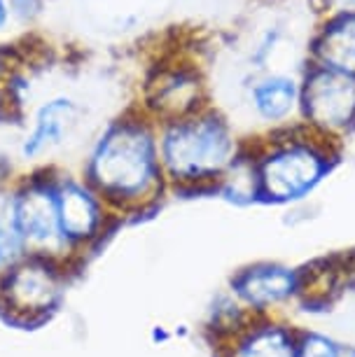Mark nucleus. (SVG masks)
<instances>
[{
  "label": "nucleus",
  "instance_id": "obj_9",
  "mask_svg": "<svg viewBox=\"0 0 355 357\" xmlns=\"http://www.w3.org/2000/svg\"><path fill=\"white\" fill-rule=\"evenodd\" d=\"M299 79V124L341 145L355 131V77L306 61Z\"/></svg>",
  "mask_w": 355,
  "mask_h": 357
},
{
  "label": "nucleus",
  "instance_id": "obj_10",
  "mask_svg": "<svg viewBox=\"0 0 355 357\" xmlns=\"http://www.w3.org/2000/svg\"><path fill=\"white\" fill-rule=\"evenodd\" d=\"M301 79L292 73H250L243 82V105L262 133L299 124Z\"/></svg>",
  "mask_w": 355,
  "mask_h": 357
},
{
  "label": "nucleus",
  "instance_id": "obj_2",
  "mask_svg": "<svg viewBox=\"0 0 355 357\" xmlns=\"http://www.w3.org/2000/svg\"><path fill=\"white\" fill-rule=\"evenodd\" d=\"M248 138L216 100L201 110L157 124L159 159L171 192L206 194L243 154Z\"/></svg>",
  "mask_w": 355,
  "mask_h": 357
},
{
  "label": "nucleus",
  "instance_id": "obj_12",
  "mask_svg": "<svg viewBox=\"0 0 355 357\" xmlns=\"http://www.w3.org/2000/svg\"><path fill=\"white\" fill-rule=\"evenodd\" d=\"M299 289L301 271L283 264H271V261L246 266L232 278V292L239 304L255 313L283 304L290 296L299 294Z\"/></svg>",
  "mask_w": 355,
  "mask_h": 357
},
{
  "label": "nucleus",
  "instance_id": "obj_11",
  "mask_svg": "<svg viewBox=\"0 0 355 357\" xmlns=\"http://www.w3.org/2000/svg\"><path fill=\"white\" fill-rule=\"evenodd\" d=\"M306 61L355 77V5L327 10L309 38Z\"/></svg>",
  "mask_w": 355,
  "mask_h": 357
},
{
  "label": "nucleus",
  "instance_id": "obj_8",
  "mask_svg": "<svg viewBox=\"0 0 355 357\" xmlns=\"http://www.w3.org/2000/svg\"><path fill=\"white\" fill-rule=\"evenodd\" d=\"M56 197L66 248L70 261L80 268L86 255L96 250L122 220L112 213V208L86 183L77 168L66 164L56 166Z\"/></svg>",
  "mask_w": 355,
  "mask_h": 357
},
{
  "label": "nucleus",
  "instance_id": "obj_3",
  "mask_svg": "<svg viewBox=\"0 0 355 357\" xmlns=\"http://www.w3.org/2000/svg\"><path fill=\"white\" fill-rule=\"evenodd\" d=\"M255 164L257 204L287 206L313 194L339 164V143L294 124L248 138Z\"/></svg>",
  "mask_w": 355,
  "mask_h": 357
},
{
  "label": "nucleus",
  "instance_id": "obj_16",
  "mask_svg": "<svg viewBox=\"0 0 355 357\" xmlns=\"http://www.w3.org/2000/svg\"><path fill=\"white\" fill-rule=\"evenodd\" d=\"M341 348L323 334H301L294 348V357H339Z\"/></svg>",
  "mask_w": 355,
  "mask_h": 357
},
{
  "label": "nucleus",
  "instance_id": "obj_15",
  "mask_svg": "<svg viewBox=\"0 0 355 357\" xmlns=\"http://www.w3.org/2000/svg\"><path fill=\"white\" fill-rule=\"evenodd\" d=\"M47 8H50V0H12V15H15L19 36H36L43 19L47 17Z\"/></svg>",
  "mask_w": 355,
  "mask_h": 357
},
{
  "label": "nucleus",
  "instance_id": "obj_6",
  "mask_svg": "<svg viewBox=\"0 0 355 357\" xmlns=\"http://www.w3.org/2000/svg\"><path fill=\"white\" fill-rule=\"evenodd\" d=\"M63 259L24 252L0 273V318L17 327H38L59 311L70 275Z\"/></svg>",
  "mask_w": 355,
  "mask_h": 357
},
{
  "label": "nucleus",
  "instance_id": "obj_5",
  "mask_svg": "<svg viewBox=\"0 0 355 357\" xmlns=\"http://www.w3.org/2000/svg\"><path fill=\"white\" fill-rule=\"evenodd\" d=\"M213 103L211 79L197 54L166 50L145 66L136 103L152 122L164 124Z\"/></svg>",
  "mask_w": 355,
  "mask_h": 357
},
{
  "label": "nucleus",
  "instance_id": "obj_13",
  "mask_svg": "<svg viewBox=\"0 0 355 357\" xmlns=\"http://www.w3.org/2000/svg\"><path fill=\"white\" fill-rule=\"evenodd\" d=\"M297 339L290 329L276 325L250 327L236 339L232 357H294Z\"/></svg>",
  "mask_w": 355,
  "mask_h": 357
},
{
  "label": "nucleus",
  "instance_id": "obj_17",
  "mask_svg": "<svg viewBox=\"0 0 355 357\" xmlns=\"http://www.w3.org/2000/svg\"><path fill=\"white\" fill-rule=\"evenodd\" d=\"M17 124H19V112L15 107V100L10 96L5 79L0 77V140H3V136H8V133L12 136Z\"/></svg>",
  "mask_w": 355,
  "mask_h": 357
},
{
  "label": "nucleus",
  "instance_id": "obj_20",
  "mask_svg": "<svg viewBox=\"0 0 355 357\" xmlns=\"http://www.w3.org/2000/svg\"><path fill=\"white\" fill-rule=\"evenodd\" d=\"M339 357H355V350L353 348H348V350H341Z\"/></svg>",
  "mask_w": 355,
  "mask_h": 357
},
{
  "label": "nucleus",
  "instance_id": "obj_7",
  "mask_svg": "<svg viewBox=\"0 0 355 357\" xmlns=\"http://www.w3.org/2000/svg\"><path fill=\"white\" fill-rule=\"evenodd\" d=\"M56 166L26 168L19 173L10 185V211L24 252L47 255L73 264L59 220Z\"/></svg>",
  "mask_w": 355,
  "mask_h": 357
},
{
  "label": "nucleus",
  "instance_id": "obj_4",
  "mask_svg": "<svg viewBox=\"0 0 355 357\" xmlns=\"http://www.w3.org/2000/svg\"><path fill=\"white\" fill-rule=\"evenodd\" d=\"M89 103L70 89H47L26 107L12 133V152L22 171L63 164L73 147L86 145L96 126L89 129Z\"/></svg>",
  "mask_w": 355,
  "mask_h": 357
},
{
  "label": "nucleus",
  "instance_id": "obj_19",
  "mask_svg": "<svg viewBox=\"0 0 355 357\" xmlns=\"http://www.w3.org/2000/svg\"><path fill=\"white\" fill-rule=\"evenodd\" d=\"M12 59H15V45H10V47L0 45V77L8 73V68L12 66Z\"/></svg>",
  "mask_w": 355,
  "mask_h": 357
},
{
  "label": "nucleus",
  "instance_id": "obj_14",
  "mask_svg": "<svg viewBox=\"0 0 355 357\" xmlns=\"http://www.w3.org/2000/svg\"><path fill=\"white\" fill-rule=\"evenodd\" d=\"M10 185L0 190V273L24 255L22 238L15 229V220H12L10 211Z\"/></svg>",
  "mask_w": 355,
  "mask_h": 357
},
{
  "label": "nucleus",
  "instance_id": "obj_18",
  "mask_svg": "<svg viewBox=\"0 0 355 357\" xmlns=\"http://www.w3.org/2000/svg\"><path fill=\"white\" fill-rule=\"evenodd\" d=\"M22 38L17 31V24H15V15H12V0H0V45L10 47V45H17L22 43Z\"/></svg>",
  "mask_w": 355,
  "mask_h": 357
},
{
  "label": "nucleus",
  "instance_id": "obj_1",
  "mask_svg": "<svg viewBox=\"0 0 355 357\" xmlns=\"http://www.w3.org/2000/svg\"><path fill=\"white\" fill-rule=\"evenodd\" d=\"M75 168L119 220L152 213L171 192L159 159L157 122L133 103L93 129Z\"/></svg>",
  "mask_w": 355,
  "mask_h": 357
}]
</instances>
